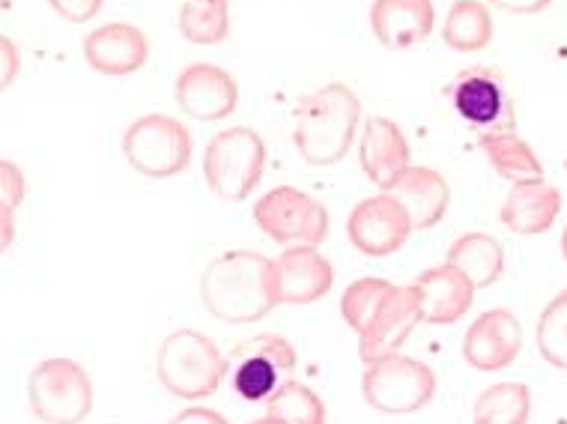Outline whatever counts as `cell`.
Masks as SVG:
<instances>
[{"mask_svg": "<svg viewBox=\"0 0 567 424\" xmlns=\"http://www.w3.org/2000/svg\"><path fill=\"white\" fill-rule=\"evenodd\" d=\"M200 299L221 323L248 325L264 320L278 306L275 260L243 248L218 255L200 276Z\"/></svg>", "mask_w": 567, "mask_h": 424, "instance_id": "cell-1", "label": "cell"}, {"mask_svg": "<svg viewBox=\"0 0 567 424\" xmlns=\"http://www.w3.org/2000/svg\"><path fill=\"white\" fill-rule=\"evenodd\" d=\"M359 123H362V102L347 84L334 81L313 90L296 108V153L311 168H332L350 153Z\"/></svg>", "mask_w": 567, "mask_h": 424, "instance_id": "cell-2", "label": "cell"}, {"mask_svg": "<svg viewBox=\"0 0 567 424\" xmlns=\"http://www.w3.org/2000/svg\"><path fill=\"white\" fill-rule=\"evenodd\" d=\"M156 374L171 395L183 401H204L216 395L218 385L230 374V365L213 338L195 329H176L158 347Z\"/></svg>", "mask_w": 567, "mask_h": 424, "instance_id": "cell-3", "label": "cell"}, {"mask_svg": "<svg viewBox=\"0 0 567 424\" xmlns=\"http://www.w3.org/2000/svg\"><path fill=\"white\" fill-rule=\"evenodd\" d=\"M266 170V144L255 128H221L206 144L204 179L206 186L225 200H248Z\"/></svg>", "mask_w": 567, "mask_h": 424, "instance_id": "cell-4", "label": "cell"}, {"mask_svg": "<svg viewBox=\"0 0 567 424\" xmlns=\"http://www.w3.org/2000/svg\"><path fill=\"white\" fill-rule=\"evenodd\" d=\"M364 401L385 415H410L431 404L436 395V374L431 368L398 353L380 355L373 362H364L362 374Z\"/></svg>", "mask_w": 567, "mask_h": 424, "instance_id": "cell-5", "label": "cell"}, {"mask_svg": "<svg viewBox=\"0 0 567 424\" xmlns=\"http://www.w3.org/2000/svg\"><path fill=\"white\" fill-rule=\"evenodd\" d=\"M33 415L45 424H81L93 410L90 374L66 355H51L33 368L28 380Z\"/></svg>", "mask_w": 567, "mask_h": 424, "instance_id": "cell-6", "label": "cell"}, {"mask_svg": "<svg viewBox=\"0 0 567 424\" xmlns=\"http://www.w3.org/2000/svg\"><path fill=\"white\" fill-rule=\"evenodd\" d=\"M123 153H126L128 165L144 177H176L192 162V132L176 117L147 114L126 128Z\"/></svg>", "mask_w": 567, "mask_h": 424, "instance_id": "cell-7", "label": "cell"}, {"mask_svg": "<svg viewBox=\"0 0 567 424\" xmlns=\"http://www.w3.org/2000/svg\"><path fill=\"white\" fill-rule=\"evenodd\" d=\"M255 225L278 246L317 248L329 237V209L302 188L278 186L255 204Z\"/></svg>", "mask_w": 567, "mask_h": 424, "instance_id": "cell-8", "label": "cell"}, {"mask_svg": "<svg viewBox=\"0 0 567 424\" xmlns=\"http://www.w3.org/2000/svg\"><path fill=\"white\" fill-rule=\"evenodd\" d=\"M412 230L415 227H412L410 213L389 192L355 204V209L347 218V237L368 257L398 255L406 246Z\"/></svg>", "mask_w": 567, "mask_h": 424, "instance_id": "cell-9", "label": "cell"}, {"mask_svg": "<svg viewBox=\"0 0 567 424\" xmlns=\"http://www.w3.org/2000/svg\"><path fill=\"white\" fill-rule=\"evenodd\" d=\"M523 350V325L508 308H489L472 320L470 332L463 335V359L475 371L493 374L517 362Z\"/></svg>", "mask_w": 567, "mask_h": 424, "instance_id": "cell-10", "label": "cell"}, {"mask_svg": "<svg viewBox=\"0 0 567 424\" xmlns=\"http://www.w3.org/2000/svg\"><path fill=\"white\" fill-rule=\"evenodd\" d=\"M176 105L192 120L216 123L230 117L239 102L236 79L216 63H192L176 79Z\"/></svg>", "mask_w": 567, "mask_h": 424, "instance_id": "cell-11", "label": "cell"}, {"mask_svg": "<svg viewBox=\"0 0 567 424\" xmlns=\"http://www.w3.org/2000/svg\"><path fill=\"white\" fill-rule=\"evenodd\" d=\"M334 269L317 248H287L275 260V297L278 306H311L332 290Z\"/></svg>", "mask_w": 567, "mask_h": 424, "instance_id": "cell-12", "label": "cell"}, {"mask_svg": "<svg viewBox=\"0 0 567 424\" xmlns=\"http://www.w3.org/2000/svg\"><path fill=\"white\" fill-rule=\"evenodd\" d=\"M415 299H419L421 323L451 325L466 314L475 299V285L463 276L457 267L442 263L427 272H421L412 281Z\"/></svg>", "mask_w": 567, "mask_h": 424, "instance_id": "cell-13", "label": "cell"}, {"mask_svg": "<svg viewBox=\"0 0 567 424\" xmlns=\"http://www.w3.org/2000/svg\"><path fill=\"white\" fill-rule=\"evenodd\" d=\"M147 58V37L135 24H126V21L102 24L84 40V60L90 63V70H96L99 75L123 79V75L144 70Z\"/></svg>", "mask_w": 567, "mask_h": 424, "instance_id": "cell-14", "label": "cell"}, {"mask_svg": "<svg viewBox=\"0 0 567 424\" xmlns=\"http://www.w3.org/2000/svg\"><path fill=\"white\" fill-rule=\"evenodd\" d=\"M359 162L373 186L389 192L410 168V144L403 128L389 117H368L359 141Z\"/></svg>", "mask_w": 567, "mask_h": 424, "instance_id": "cell-15", "label": "cell"}, {"mask_svg": "<svg viewBox=\"0 0 567 424\" xmlns=\"http://www.w3.org/2000/svg\"><path fill=\"white\" fill-rule=\"evenodd\" d=\"M433 0H373L371 30L382 49L406 51L433 33Z\"/></svg>", "mask_w": 567, "mask_h": 424, "instance_id": "cell-16", "label": "cell"}, {"mask_svg": "<svg viewBox=\"0 0 567 424\" xmlns=\"http://www.w3.org/2000/svg\"><path fill=\"white\" fill-rule=\"evenodd\" d=\"M561 213V192L547 179H526L514 183L508 198L502 204V225L517 237H540L556 225Z\"/></svg>", "mask_w": 567, "mask_h": 424, "instance_id": "cell-17", "label": "cell"}, {"mask_svg": "<svg viewBox=\"0 0 567 424\" xmlns=\"http://www.w3.org/2000/svg\"><path fill=\"white\" fill-rule=\"evenodd\" d=\"M389 195H394L406 207L415 230H431L449 213V183L440 170L424 168V165H410L403 170L401 179L389 188Z\"/></svg>", "mask_w": 567, "mask_h": 424, "instance_id": "cell-18", "label": "cell"}, {"mask_svg": "<svg viewBox=\"0 0 567 424\" xmlns=\"http://www.w3.org/2000/svg\"><path fill=\"white\" fill-rule=\"evenodd\" d=\"M454 108L472 126H493V132H505L502 117H508V93L496 72H466L460 75L454 90Z\"/></svg>", "mask_w": 567, "mask_h": 424, "instance_id": "cell-19", "label": "cell"}, {"mask_svg": "<svg viewBox=\"0 0 567 424\" xmlns=\"http://www.w3.org/2000/svg\"><path fill=\"white\" fill-rule=\"evenodd\" d=\"M421 323L419 317V299H415V290L410 287H401L389 306L382 308L380 317L373 320V325L359 335V355L362 362H373L380 355L398 353L406 338L415 325Z\"/></svg>", "mask_w": 567, "mask_h": 424, "instance_id": "cell-20", "label": "cell"}, {"mask_svg": "<svg viewBox=\"0 0 567 424\" xmlns=\"http://www.w3.org/2000/svg\"><path fill=\"white\" fill-rule=\"evenodd\" d=\"M445 263L457 267L475 285V290H484L496 285L505 272V248L489 234H463L451 242Z\"/></svg>", "mask_w": 567, "mask_h": 424, "instance_id": "cell-21", "label": "cell"}, {"mask_svg": "<svg viewBox=\"0 0 567 424\" xmlns=\"http://www.w3.org/2000/svg\"><path fill=\"white\" fill-rule=\"evenodd\" d=\"M484 156L493 165V170L499 177L511 179V183H526V179L544 177V165L535 156V149L528 147L526 138H519L517 132H487L478 138Z\"/></svg>", "mask_w": 567, "mask_h": 424, "instance_id": "cell-22", "label": "cell"}, {"mask_svg": "<svg viewBox=\"0 0 567 424\" xmlns=\"http://www.w3.org/2000/svg\"><path fill=\"white\" fill-rule=\"evenodd\" d=\"M493 15L484 0H457L451 3L449 19L442 28V42L457 54H475L493 42Z\"/></svg>", "mask_w": 567, "mask_h": 424, "instance_id": "cell-23", "label": "cell"}, {"mask_svg": "<svg viewBox=\"0 0 567 424\" xmlns=\"http://www.w3.org/2000/svg\"><path fill=\"white\" fill-rule=\"evenodd\" d=\"M532 415V392L526 383L505 380L487 385L472 406L475 424H528Z\"/></svg>", "mask_w": 567, "mask_h": 424, "instance_id": "cell-24", "label": "cell"}, {"mask_svg": "<svg viewBox=\"0 0 567 424\" xmlns=\"http://www.w3.org/2000/svg\"><path fill=\"white\" fill-rule=\"evenodd\" d=\"M401 287L389 285L385 278H359L352 281L341 297V314L347 320L352 332L364 335L368 329L373 325V320L380 317V311L394 299Z\"/></svg>", "mask_w": 567, "mask_h": 424, "instance_id": "cell-25", "label": "cell"}, {"mask_svg": "<svg viewBox=\"0 0 567 424\" xmlns=\"http://www.w3.org/2000/svg\"><path fill=\"white\" fill-rule=\"evenodd\" d=\"M179 33L192 45H221L230 37V0H186Z\"/></svg>", "mask_w": 567, "mask_h": 424, "instance_id": "cell-26", "label": "cell"}, {"mask_svg": "<svg viewBox=\"0 0 567 424\" xmlns=\"http://www.w3.org/2000/svg\"><path fill=\"white\" fill-rule=\"evenodd\" d=\"M266 415H275L284 424H326V404L299 380H284L266 401Z\"/></svg>", "mask_w": 567, "mask_h": 424, "instance_id": "cell-27", "label": "cell"}, {"mask_svg": "<svg viewBox=\"0 0 567 424\" xmlns=\"http://www.w3.org/2000/svg\"><path fill=\"white\" fill-rule=\"evenodd\" d=\"M227 365H230V374H234L236 392L245 397V401H269L272 392L278 389V374L281 368L275 365L272 359H264V355H227Z\"/></svg>", "mask_w": 567, "mask_h": 424, "instance_id": "cell-28", "label": "cell"}, {"mask_svg": "<svg viewBox=\"0 0 567 424\" xmlns=\"http://www.w3.org/2000/svg\"><path fill=\"white\" fill-rule=\"evenodd\" d=\"M535 341L544 362L558 371H567V290H561L538 317Z\"/></svg>", "mask_w": 567, "mask_h": 424, "instance_id": "cell-29", "label": "cell"}, {"mask_svg": "<svg viewBox=\"0 0 567 424\" xmlns=\"http://www.w3.org/2000/svg\"><path fill=\"white\" fill-rule=\"evenodd\" d=\"M230 355H264V359H272L275 365L281 368V371H293L296 368V350L293 344L281 335H272V332H266V335L248 338L243 344H236L230 350Z\"/></svg>", "mask_w": 567, "mask_h": 424, "instance_id": "cell-30", "label": "cell"}, {"mask_svg": "<svg viewBox=\"0 0 567 424\" xmlns=\"http://www.w3.org/2000/svg\"><path fill=\"white\" fill-rule=\"evenodd\" d=\"M0 200H3V213H12L24 200V177L10 158L0 162Z\"/></svg>", "mask_w": 567, "mask_h": 424, "instance_id": "cell-31", "label": "cell"}, {"mask_svg": "<svg viewBox=\"0 0 567 424\" xmlns=\"http://www.w3.org/2000/svg\"><path fill=\"white\" fill-rule=\"evenodd\" d=\"M49 3L51 10L63 15L69 24H84V21L96 19L105 0H49Z\"/></svg>", "mask_w": 567, "mask_h": 424, "instance_id": "cell-32", "label": "cell"}, {"mask_svg": "<svg viewBox=\"0 0 567 424\" xmlns=\"http://www.w3.org/2000/svg\"><path fill=\"white\" fill-rule=\"evenodd\" d=\"M0 70H3V75H0V87L7 90L21 70L19 49H16V42H12L10 37H0Z\"/></svg>", "mask_w": 567, "mask_h": 424, "instance_id": "cell-33", "label": "cell"}, {"mask_svg": "<svg viewBox=\"0 0 567 424\" xmlns=\"http://www.w3.org/2000/svg\"><path fill=\"white\" fill-rule=\"evenodd\" d=\"M171 424H227V418L209 406H188L183 413H176Z\"/></svg>", "mask_w": 567, "mask_h": 424, "instance_id": "cell-34", "label": "cell"}, {"mask_svg": "<svg viewBox=\"0 0 567 424\" xmlns=\"http://www.w3.org/2000/svg\"><path fill=\"white\" fill-rule=\"evenodd\" d=\"M487 3H493L502 12H511V15H538L553 0H487Z\"/></svg>", "mask_w": 567, "mask_h": 424, "instance_id": "cell-35", "label": "cell"}, {"mask_svg": "<svg viewBox=\"0 0 567 424\" xmlns=\"http://www.w3.org/2000/svg\"><path fill=\"white\" fill-rule=\"evenodd\" d=\"M248 424H284L281 418H275V415H264V418H255V422Z\"/></svg>", "mask_w": 567, "mask_h": 424, "instance_id": "cell-36", "label": "cell"}, {"mask_svg": "<svg viewBox=\"0 0 567 424\" xmlns=\"http://www.w3.org/2000/svg\"><path fill=\"white\" fill-rule=\"evenodd\" d=\"M558 246H561V257L567 260V225H565V234H561V242H558Z\"/></svg>", "mask_w": 567, "mask_h": 424, "instance_id": "cell-37", "label": "cell"}]
</instances>
